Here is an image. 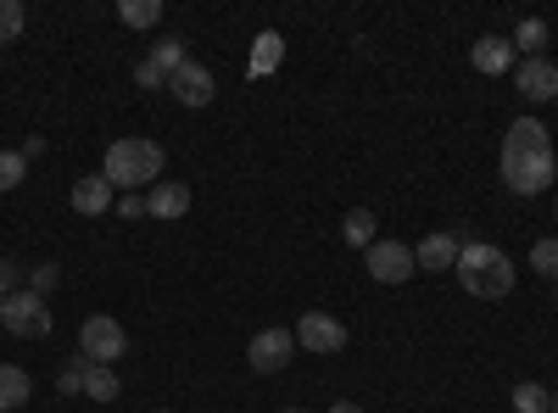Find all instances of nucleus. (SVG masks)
Here are the masks:
<instances>
[{
	"label": "nucleus",
	"instance_id": "a878e982",
	"mask_svg": "<svg viewBox=\"0 0 558 413\" xmlns=\"http://www.w3.org/2000/svg\"><path fill=\"white\" fill-rule=\"evenodd\" d=\"M84 375H89V357H68V369L57 375L62 397H78V391H84Z\"/></svg>",
	"mask_w": 558,
	"mask_h": 413
},
{
	"label": "nucleus",
	"instance_id": "b1692460",
	"mask_svg": "<svg viewBox=\"0 0 558 413\" xmlns=\"http://www.w3.org/2000/svg\"><path fill=\"white\" fill-rule=\"evenodd\" d=\"M531 268L542 274V280H558V235H553V241H536V246H531Z\"/></svg>",
	"mask_w": 558,
	"mask_h": 413
},
{
	"label": "nucleus",
	"instance_id": "6e6552de",
	"mask_svg": "<svg viewBox=\"0 0 558 413\" xmlns=\"http://www.w3.org/2000/svg\"><path fill=\"white\" fill-rule=\"evenodd\" d=\"M296 347H307V352H341L347 347V325L336 313H302V325H296Z\"/></svg>",
	"mask_w": 558,
	"mask_h": 413
},
{
	"label": "nucleus",
	"instance_id": "4be33fe9",
	"mask_svg": "<svg viewBox=\"0 0 558 413\" xmlns=\"http://www.w3.org/2000/svg\"><path fill=\"white\" fill-rule=\"evenodd\" d=\"M28 28V12H23V0H0V45H12L17 34Z\"/></svg>",
	"mask_w": 558,
	"mask_h": 413
},
{
	"label": "nucleus",
	"instance_id": "0eeeda50",
	"mask_svg": "<svg viewBox=\"0 0 558 413\" xmlns=\"http://www.w3.org/2000/svg\"><path fill=\"white\" fill-rule=\"evenodd\" d=\"M291 352H296V330H257L246 347V363L257 375H279L291 363Z\"/></svg>",
	"mask_w": 558,
	"mask_h": 413
},
{
	"label": "nucleus",
	"instance_id": "1a4fd4ad",
	"mask_svg": "<svg viewBox=\"0 0 558 413\" xmlns=\"http://www.w3.org/2000/svg\"><path fill=\"white\" fill-rule=\"evenodd\" d=\"M463 246H470V235H463V229H458V235H452V229H436V235L418 241L413 263L430 268V274H441V268H458V252H463Z\"/></svg>",
	"mask_w": 558,
	"mask_h": 413
},
{
	"label": "nucleus",
	"instance_id": "6ab92c4d",
	"mask_svg": "<svg viewBox=\"0 0 558 413\" xmlns=\"http://www.w3.org/2000/svg\"><path fill=\"white\" fill-rule=\"evenodd\" d=\"M123 386H118V375L107 369V363H89V375H84V397L89 402H112Z\"/></svg>",
	"mask_w": 558,
	"mask_h": 413
},
{
	"label": "nucleus",
	"instance_id": "bb28decb",
	"mask_svg": "<svg viewBox=\"0 0 558 413\" xmlns=\"http://www.w3.org/2000/svg\"><path fill=\"white\" fill-rule=\"evenodd\" d=\"M57 280H62V268H57V263L28 268V291H34V296H51V291H57Z\"/></svg>",
	"mask_w": 558,
	"mask_h": 413
},
{
	"label": "nucleus",
	"instance_id": "20e7f679",
	"mask_svg": "<svg viewBox=\"0 0 558 413\" xmlns=\"http://www.w3.org/2000/svg\"><path fill=\"white\" fill-rule=\"evenodd\" d=\"M0 325H7L12 336H23V341H45L51 336V307H45V296H34L23 286V291H12L7 302H0Z\"/></svg>",
	"mask_w": 558,
	"mask_h": 413
},
{
	"label": "nucleus",
	"instance_id": "dca6fc26",
	"mask_svg": "<svg viewBox=\"0 0 558 413\" xmlns=\"http://www.w3.org/2000/svg\"><path fill=\"white\" fill-rule=\"evenodd\" d=\"M279 62H286V39H279L274 28H268V34H257V51H252V78L274 73Z\"/></svg>",
	"mask_w": 558,
	"mask_h": 413
},
{
	"label": "nucleus",
	"instance_id": "f3484780",
	"mask_svg": "<svg viewBox=\"0 0 558 413\" xmlns=\"http://www.w3.org/2000/svg\"><path fill=\"white\" fill-rule=\"evenodd\" d=\"M341 235H347V246L368 252V246H375V212H368V207H352L347 223H341Z\"/></svg>",
	"mask_w": 558,
	"mask_h": 413
},
{
	"label": "nucleus",
	"instance_id": "c85d7f7f",
	"mask_svg": "<svg viewBox=\"0 0 558 413\" xmlns=\"http://www.w3.org/2000/svg\"><path fill=\"white\" fill-rule=\"evenodd\" d=\"M118 212H123V218H146V196H140V191H134V196H123V202H118Z\"/></svg>",
	"mask_w": 558,
	"mask_h": 413
},
{
	"label": "nucleus",
	"instance_id": "4468645a",
	"mask_svg": "<svg viewBox=\"0 0 558 413\" xmlns=\"http://www.w3.org/2000/svg\"><path fill=\"white\" fill-rule=\"evenodd\" d=\"M118 202H112V179L107 173H84L78 185H73V212H84V218H101V212H112Z\"/></svg>",
	"mask_w": 558,
	"mask_h": 413
},
{
	"label": "nucleus",
	"instance_id": "412c9836",
	"mask_svg": "<svg viewBox=\"0 0 558 413\" xmlns=\"http://www.w3.org/2000/svg\"><path fill=\"white\" fill-rule=\"evenodd\" d=\"M542 45H547V23H542V17H525V23L514 28V51L542 57Z\"/></svg>",
	"mask_w": 558,
	"mask_h": 413
},
{
	"label": "nucleus",
	"instance_id": "f8f14e48",
	"mask_svg": "<svg viewBox=\"0 0 558 413\" xmlns=\"http://www.w3.org/2000/svg\"><path fill=\"white\" fill-rule=\"evenodd\" d=\"M168 89H173V101H184V107H213V73L202 68V62H184L173 78H168Z\"/></svg>",
	"mask_w": 558,
	"mask_h": 413
},
{
	"label": "nucleus",
	"instance_id": "39448f33",
	"mask_svg": "<svg viewBox=\"0 0 558 413\" xmlns=\"http://www.w3.org/2000/svg\"><path fill=\"white\" fill-rule=\"evenodd\" d=\"M123 347H129V336L112 313H89L78 325V357H89V363H107L112 369V357H123Z\"/></svg>",
	"mask_w": 558,
	"mask_h": 413
},
{
	"label": "nucleus",
	"instance_id": "2f4dec72",
	"mask_svg": "<svg viewBox=\"0 0 558 413\" xmlns=\"http://www.w3.org/2000/svg\"><path fill=\"white\" fill-rule=\"evenodd\" d=\"M286 413H307V408H286Z\"/></svg>",
	"mask_w": 558,
	"mask_h": 413
},
{
	"label": "nucleus",
	"instance_id": "aec40b11",
	"mask_svg": "<svg viewBox=\"0 0 558 413\" xmlns=\"http://www.w3.org/2000/svg\"><path fill=\"white\" fill-rule=\"evenodd\" d=\"M118 17H123L129 28H157V23H162V0H123Z\"/></svg>",
	"mask_w": 558,
	"mask_h": 413
},
{
	"label": "nucleus",
	"instance_id": "cd10ccee",
	"mask_svg": "<svg viewBox=\"0 0 558 413\" xmlns=\"http://www.w3.org/2000/svg\"><path fill=\"white\" fill-rule=\"evenodd\" d=\"M12 291H23V268H17V263H7V257H0V302H7Z\"/></svg>",
	"mask_w": 558,
	"mask_h": 413
},
{
	"label": "nucleus",
	"instance_id": "5701e85b",
	"mask_svg": "<svg viewBox=\"0 0 558 413\" xmlns=\"http://www.w3.org/2000/svg\"><path fill=\"white\" fill-rule=\"evenodd\" d=\"M514 413H553V397L525 380V386H514Z\"/></svg>",
	"mask_w": 558,
	"mask_h": 413
},
{
	"label": "nucleus",
	"instance_id": "a211bd4d",
	"mask_svg": "<svg viewBox=\"0 0 558 413\" xmlns=\"http://www.w3.org/2000/svg\"><path fill=\"white\" fill-rule=\"evenodd\" d=\"M146 62H151L162 78H173V73H179L184 62H191V57H184V39H173V34H168V39H157V45H151V57H146Z\"/></svg>",
	"mask_w": 558,
	"mask_h": 413
},
{
	"label": "nucleus",
	"instance_id": "ddd939ff",
	"mask_svg": "<svg viewBox=\"0 0 558 413\" xmlns=\"http://www.w3.org/2000/svg\"><path fill=\"white\" fill-rule=\"evenodd\" d=\"M146 212L162 218V223L184 218V212H191V185H179V179H157V185L146 191Z\"/></svg>",
	"mask_w": 558,
	"mask_h": 413
},
{
	"label": "nucleus",
	"instance_id": "f03ea898",
	"mask_svg": "<svg viewBox=\"0 0 558 413\" xmlns=\"http://www.w3.org/2000/svg\"><path fill=\"white\" fill-rule=\"evenodd\" d=\"M162 146L157 141H146V134H129V141H112L107 146V179H112V191H123V196H146L151 185H157V179H162Z\"/></svg>",
	"mask_w": 558,
	"mask_h": 413
},
{
	"label": "nucleus",
	"instance_id": "423d86ee",
	"mask_svg": "<svg viewBox=\"0 0 558 413\" xmlns=\"http://www.w3.org/2000/svg\"><path fill=\"white\" fill-rule=\"evenodd\" d=\"M413 246H402V241H375L368 246V280H380V286H402V280H413Z\"/></svg>",
	"mask_w": 558,
	"mask_h": 413
},
{
	"label": "nucleus",
	"instance_id": "473e14b6",
	"mask_svg": "<svg viewBox=\"0 0 558 413\" xmlns=\"http://www.w3.org/2000/svg\"><path fill=\"white\" fill-rule=\"evenodd\" d=\"M157 413H173V408H157Z\"/></svg>",
	"mask_w": 558,
	"mask_h": 413
},
{
	"label": "nucleus",
	"instance_id": "9d476101",
	"mask_svg": "<svg viewBox=\"0 0 558 413\" xmlns=\"http://www.w3.org/2000/svg\"><path fill=\"white\" fill-rule=\"evenodd\" d=\"M470 62H475V73L502 78V73H514V68H520V51H514V39L486 34V39H475V45H470Z\"/></svg>",
	"mask_w": 558,
	"mask_h": 413
},
{
	"label": "nucleus",
	"instance_id": "2eb2a0df",
	"mask_svg": "<svg viewBox=\"0 0 558 413\" xmlns=\"http://www.w3.org/2000/svg\"><path fill=\"white\" fill-rule=\"evenodd\" d=\"M28 397H34L28 369H17V363H0V413H17V408H28Z\"/></svg>",
	"mask_w": 558,
	"mask_h": 413
},
{
	"label": "nucleus",
	"instance_id": "7c9ffc66",
	"mask_svg": "<svg viewBox=\"0 0 558 413\" xmlns=\"http://www.w3.org/2000/svg\"><path fill=\"white\" fill-rule=\"evenodd\" d=\"M553 413H558V391H553Z\"/></svg>",
	"mask_w": 558,
	"mask_h": 413
},
{
	"label": "nucleus",
	"instance_id": "393cba45",
	"mask_svg": "<svg viewBox=\"0 0 558 413\" xmlns=\"http://www.w3.org/2000/svg\"><path fill=\"white\" fill-rule=\"evenodd\" d=\"M28 173V157L23 151H0V191H17Z\"/></svg>",
	"mask_w": 558,
	"mask_h": 413
},
{
	"label": "nucleus",
	"instance_id": "c756f323",
	"mask_svg": "<svg viewBox=\"0 0 558 413\" xmlns=\"http://www.w3.org/2000/svg\"><path fill=\"white\" fill-rule=\"evenodd\" d=\"M330 413H363V408H357V402H336Z\"/></svg>",
	"mask_w": 558,
	"mask_h": 413
},
{
	"label": "nucleus",
	"instance_id": "f257e3e1",
	"mask_svg": "<svg viewBox=\"0 0 558 413\" xmlns=\"http://www.w3.org/2000/svg\"><path fill=\"white\" fill-rule=\"evenodd\" d=\"M558 173V157H553V141L536 118H514L502 134V185L514 196H542Z\"/></svg>",
	"mask_w": 558,
	"mask_h": 413
},
{
	"label": "nucleus",
	"instance_id": "9b49d317",
	"mask_svg": "<svg viewBox=\"0 0 558 413\" xmlns=\"http://www.w3.org/2000/svg\"><path fill=\"white\" fill-rule=\"evenodd\" d=\"M514 84H520L525 101H553V96H558V68H553L547 57H520Z\"/></svg>",
	"mask_w": 558,
	"mask_h": 413
},
{
	"label": "nucleus",
	"instance_id": "7ed1b4c3",
	"mask_svg": "<svg viewBox=\"0 0 558 413\" xmlns=\"http://www.w3.org/2000/svg\"><path fill=\"white\" fill-rule=\"evenodd\" d=\"M458 286L481 296V302H497L514 291V263H508L502 246H486V241H470L458 252Z\"/></svg>",
	"mask_w": 558,
	"mask_h": 413
}]
</instances>
